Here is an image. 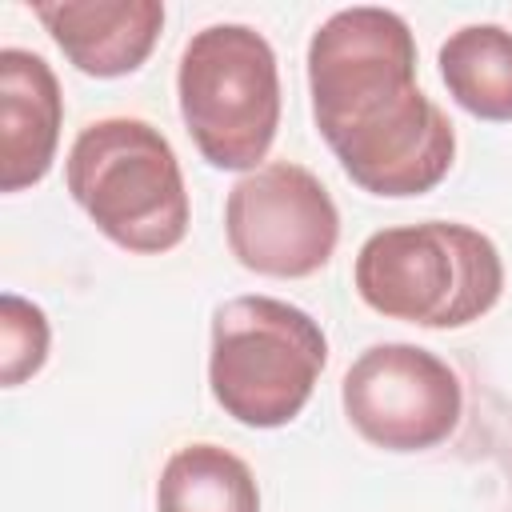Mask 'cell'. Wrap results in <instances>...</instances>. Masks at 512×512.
<instances>
[{
    "mask_svg": "<svg viewBox=\"0 0 512 512\" xmlns=\"http://www.w3.org/2000/svg\"><path fill=\"white\" fill-rule=\"evenodd\" d=\"M176 96L196 152L220 172H256L280 128V64L248 24L192 32L176 68Z\"/></svg>",
    "mask_w": 512,
    "mask_h": 512,
    "instance_id": "5b68a950",
    "label": "cell"
},
{
    "mask_svg": "<svg viewBox=\"0 0 512 512\" xmlns=\"http://www.w3.org/2000/svg\"><path fill=\"white\" fill-rule=\"evenodd\" d=\"M156 512H260L252 468L220 444L176 448L156 480Z\"/></svg>",
    "mask_w": 512,
    "mask_h": 512,
    "instance_id": "8fae6325",
    "label": "cell"
},
{
    "mask_svg": "<svg viewBox=\"0 0 512 512\" xmlns=\"http://www.w3.org/2000/svg\"><path fill=\"white\" fill-rule=\"evenodd\" d=\"M328 364L324 328L276 296H232L212 316L208 388L244 428H284Z\"/></svg>",
    "mask_w": 512,
    "mask_h": 512,
    "instance_id": "277c9868",
    "label": "cell"
},
{
    "mask_svg": "<svg viewBox=\"0 0 512 512\" xmlns=\"http://www.w3.org/2000/svg\"><path fill=\"white\" fill-rule=\"evenodd\" d=\"M224 236L240 268L272 280H304L332 260L340 212L316 172L272 160L232 184L224 200Z\"/></svg>",
    "mask_w": 512,
    "mask_h": 512,
    "instance_id": "8992f818",
    "label": "cell"
},
{
    "mask_svg": "<svg viewBox=\"0 0 512 512\" xmlns=\"http://www.w3.org/2000/svg\"><path fill=\"white\" fill-rule=\"evenodd\" d=\"M64 184L84 216L124 252H172L188 236V188L160 128L136 116H104L80 128L64 160Z\"/></svg>",
    "mask_w": 512,
    "mask_h": 512,
    "instance_id": "3957f363",
    "label": "cell"
},
{
    "mask_svg": "<svg viewBox=\"0 0 512 512\" xmlns=\"http://www.w3.org/2000/svg\"><path fill=\"white\" fill-rule=\"evenodd\" d=\"M32 16L48 28L68 64L96 80L136 72L164 28V4L156 0H64L36 4Z\"/></svg>",
    "mask_w": 512,
    "mask_h": 512,
    "instance_id": "9c48e42d",
    "label": "cell"
},
{
    "mask_svg": "<svg viewBox=\"0 0 512 512\" xmlns=\"http://www.w3.org/2000/svg\"><path fill=\"white\" fill-rule=\"evenodd\" d=\"M360 300L416 328H464L504 292L500 248L472 224L424 220L372 232L352 268Z\"/></svg>",
    "mask_w": 512,
    "mask_h": 512,
    "instance_id": "7a4b0ae2",
    "label": "cell"
},
{
    "mask_svg": "<svg viewBox=\"0 0 512 512\" xmlns=\"http://www.w3.org/2000/svg\"><path fill=\"white\" fill-rule=\"evenodd\" d=\"M64 96L52 64L28 48L0 52V188L40 184L56 160Z\"/></svg>",
    "mask_w": 512,
    "mask_h": 512,
    "instance_id": "ba28073f",
    "label": "cell"
},
{
    "mask_svg": "<svg viewBox=\"0 0 512 512\" xmlns=\"http://www.w3.org/2000/svg\"><path fill=\"white\" fill-rule=\"evenodd\" d=\"M52 348V324L40 304L4 292L0 296V384L16 388L32 380Z\"/></svg>",
    "mask_w": 512,
    "mask_h": 512,
    "instance_id": "7c38bea8",
    "label": "cell"
},
{
    "mask_svg": "<svg viewBox=\"0 0 512 512\" xmlns=\"http://www.w3.org/2000/svg\"><path fill=\"white\" fill-rule=\"evenodd\" d=\"M440 80L476 120H512V32L504 24H464L440 44Z\"/></svg>",
    "mask_w": 512,
    "mask_h": 512,
    "instance_id": "30bf717a",
    "label": "cell"
},
{
    "mask_svg": "<svg viewBox=\"0 0 512 512\" xmlns=\"http://www.w3.org/2000/svg\"><path fill=\"white\" fill-rule=\"evenodd\" d=\"M348 424L384 452H428L444 444L464 412L460 376L420 344L364 348L340 384Z\"/></svg>",
    "mask_w": 512,
    "mask_h": 512,
    "instance_id": "52a82bcc",
    "label": "cell"
},
{
    "mask_svg": "<svg viewBox=\"0 0 512 512\" xmlns=\"http://www.w3.org/2000/svg\"><path fill=\"white\" fill-rule=\"evenodd\" d=\"M308 96L316 132L360 192L404 200L448 176L456 132L416 84V40L400 12H332L308 40Z\"/></svg>",
    "mask_w": 512,
    "mask_h": 512,
    "instance_id": "6da1fadb",
    "label": "cell"
}]
</instances>
